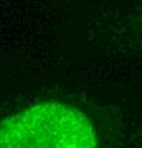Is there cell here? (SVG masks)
Instances as JSON below:
<instances>
[{
	"instance_id": "obj_1",
	"label": "cell",
	"mask_w": 142,
	"mask_h": 148,
	"mask_svg": "<svg viewBox=\"0 0 142 148\" xmlns=\"http://www.w3.org/2000/svg\"><path fill=\"white\" fill-rule=\"evenodd\" d=\"M94 125L77 108L41 104L0 123V148H92Z\"/></svg>"
}]
</instances>
